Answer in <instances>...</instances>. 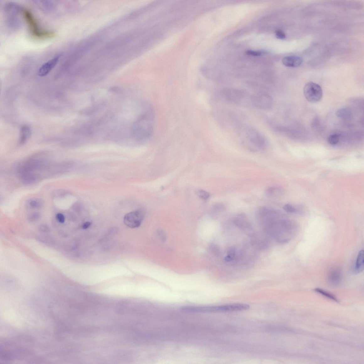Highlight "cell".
Segmentation results:
<instances>
[{
  "label": "cell",
  "instance_id": "1",
  "mask_svg": "<svg viewBox=\"0 0 364 364\" xmlns=\"http://www.w3.org/2000/svg\"><path fill=\"white\" fill-rule=\"evenodd\" d=\"M264 228L267 234L275 237L277 242L281 244L288 243L298 231L295 224L281 218L270 222Z\"/></svg>",
  "mask_w": 364,
  "mask_h": 364
},
{
  "label": "cell",
  "instance_id": "2",
  "mask_svg": "<svg viewBox=\"0 0 364 364\" xmlns=\"http://www.w3.org/2000/svg\"><path fill=\"white\" fill-rule=\"evenodd\" d=\"M154 114L153 109L148 106L142 112L133 125L132 135L138 140L150 138L153 132Z\"/></svg>",
  "mask_w": 364,
  "mask_h": 364
},
{
  "label": "cell",
  "instance_id": "3",
  "mask_svg": "<svg viewBox=\"0 0 364 364\" xmlns=\"http://www.w3.org/2000/svg\"><path fill=\"white\" fill-rule=\"evenodd\" d=\"M22 14L25 20L29 26L33 35L39 39H47L54 36L53 32L45 30L40 27L38 23L30 11L22 9Z\"/></svg>",
  "mask_w": 364,
  "mask_h": 364
},
{
  "label": "cell",
  "instance_id": "4",
  "mask_svg": "<svg viewBox=\"0 0 364 364\" xmlns=\"http://www.w3.org/2000/svg\"><path fill=\"white\" fill-rule=\"evenodd\" d=\"M221 95L225 100L230 103L237 104H243L250 100L248 93L244 90L225 88L221 91Z\"/></svg>",
  "mask_w": 364,
  "mask_h": 364
},
{
  "label": "cell",
  "instance_id": "5",
  "mask_svg": "<svg viewBox=\"0 0 364 364\" xmlns=\"http://www.w3.org/2000/svg\"><path fill=\"white\" fill-rule=\"evenodd\" d=\"M246 137L249 143L256 149L264 150L268 146L266 139L257 130L249 128L246 132Z\"/></svg>",
  "mask_w": 364,
  "mask_h": 364
},
{
  "label": "cell",
  "instance_id": "6",
  "mask_svg": "<svg viewBox=\"0 0 364 364\" xmlns=\"http://www.w3.org/2000/svg\"><path fill=\"white\" fill-rule=\"evenodd\" d=\"M303 93L306 99L311 103H317L322 98V88L319 85L312 82L307 83L305 84Z\"/></svg>",
  "mask_w": 364,
  "mask_h": 364
},
{
  "label": "cell",
  "instance_id": "7",
  "mask_svg": "<svg viewBox=\"0 0 364 364\" xmlns=\"http://www.w3.org/2000/svg\"><path fill=\"white\" fill-rule=\"evenodd\" d=\"M273 103L271 96L265 93L260 92L251 96V105L260 109L265 110L270 109L272 107Z\"/></svg>",
  "mask_w": 364,
  "mask_h": 364
},
{
  "label": "cell",
  "instance_id": "8",
  "mask_svg": "<svg viewBox=\"0 0 364 364\" xmlns=\"http://www.w3.org/2000/svg\"><path fill=\"white\" fill-rule=\"evenodd\" d=\"M143 214L140 210H136L128 213L124 217V224L131 228H135L141 226L144 219Z\"/></svg>",
  "mask_w": 364,
  "mask_h": 364
},
{
  "label": "cell",
  "instance_id": "9",
  "mask_svg": "<svg viewBox=\"0 0 364 364\" xmlns=\"http://www.w3.org/2000/svg\"><path fill=\"white\" fill-rule=\"evenodd\" d=\"M61 55H58L46 62L39 68L38 71V75L41 77L47 75L55 67L61 57Z\"/></svg>",
  "mask_w": 364,
  "mask_h": 364
},
{
  "label": "cell",
  "instance_id": "10",
  "mask_svg": "<svg viewBox=\"0 0 364 364\" xmlns=\"http://www.w3.org/2000/svg\"><path fill=\"white\" fill-rule=\"evenodd\" d=\"M233 222L235 226L244 231H247L249 230L250 231L252 228L249 222L243 214H239L235 217L233 219Z\"/></svg>",
  "mask_w": 364,
  "mask_h": 364
},
{
  "label": "cell",
  "instance_id": "11",
  "mask_svg": "<svg viewBox=\"0 0 364 364\" xmlns=\"http://www.w3.org/2000/svg\"><path fill=\"white\" fill-rule=\"evenodd\" d=\"M342 275L341 270L337 268L332 269L329 273L328 281L332 286L336 287L340 284L342 280Z\"/></svg>",
  "mask_w": 364,
  "mask_h": 364
},
{
  "label": "cell",
  "instance_id": "12",
  "mask_svg": "<svg viewBox=\"0 0 364 364\" xmlns=\"http://www.w3.org/2000/svg\"><path fill=\"white\" fill-rule=\"evenodd\" d=\"M303 62V60L296 56H288L283 59L282 62L284 65L291 67H296L300 66Z\"/></svg>",
  "mask_w": 364,
  "mask_h": 364
},
{
  "label": "cell",
  "instance_id": "13",
  "mask_svg": "<svg viewBox=\"0 0 364 364\" xmlns=\"http://www.w3.org/2000/svg\"><path fill=\"white\" fill-rule=\"evenodd\" d=\"M364 251L362 250L358 254L355 265L354 268L352 269L353 272L356 274H359L363 272L364 270Z\"/></svg>",
  "mask_w": 364,
  "mask_h": 364
},
{
  "label": "cell",
  "instance_id": "14",
  "mask_svg": "<svg viewBox=\"0 0 364 364\" xmlns=\"http://www.w3.org/2000/svg\"><path fill=\"white\" fill-rule=\"evenodd\" d=\"M31 130L27 126H24L21 128L19 143L20 145L25 144L30 138L31 135Z\"/></svg>",
  "mask_w": 364,
  "mask_h": 364
},
{
  "label": "cell",
  "instance_id": "15",
  "mask_svg": "<svg viewBox=\"0 0 364 364\" xmlns=\"http://www.w3.org/2000/svg\"><path fill=\"white\" fill-rule=\"evenodd\" d=\"M104 106V103L96 104L85 110L83 112L85 115H90L100 110Z\"/></svg>",
  "mask_w": 364,
  "mask_h": 364
},
{
  "label": "cell",
  "instance_id": "16",
  "mask_svg": "<svg viewBox=\"0 0 364 364\" xmlns=\"http://www.w3.org/2000/svg\"><path fill=\"white\" fill-rule=\"evenodd\" d=\"M267 196L272 197H277L281 196L282 194V190L280 187H269L266 191Z\"/></svg>",
  "mask_w": 364,
  "mask_h": 364
},
{
  "label": "cell",
  "instance_id": "17",
  "mask_svg": "<svg viewBox=\"0 0 364 364\" xmlns=\"http://www.w3.org/2000/svg\"><path fill=\"white\" fill-rule=\"evenodd\" d=\"M336 114V116L340 118L347 119L350 117L351 112L349 110L346 108H342L337 111Z\"/></svg>",
  "mask_w": 364,
  "mask_h": 364
},
{
  "label": "cell",
  "instance_id": "18",
  "mask_svg": "<svg viewBox=\"0 0 364 364\" xmlns=\"http://www.w3.org/2000/svg\"><path fill=\"white\" fill-rule=\"evenodd\" d=\"M314 291L315 292H316L322 294V295L324 296H325V297H326L333 300H334V301L336 302H338V300L332 294H331L330 293L327 292L322 290V289L318 288H315L314 290Z\"/></svg>",
  "mask_w": 364,
  "mask_h": 364
},
{
  "label": "cell",
  "instance_id": "19",
  "mask_svg": "<svg viewBox=\"0 0 364 364\" xmlns=\"http://www.w3.org/2000/svg\"><path fill=\"white\" fill-rule=\"evenodd\" d=\"M29 207L31 208L40 207L43 205V202L39 199H32L29 202Z\"/></svg>",
  "mask_w": 364,
  "mask_h": 364
},
{
  "label": "cell",
  "instance_id": "20",
  "mask_svg": "<svg viewBox=\"0 0 364 364\" xmlns=\"http://www.w3.org/2000/svg\"><path fill=\"white\" fill-rule=\"evenodd\" d=\"M340 135L339 134H335L330 135L328 138V142L331 145H335L339 142Z\"/></svg>",
  "mask_w": 364,
  "mask_h": 364
},
{
  "label": "cell",
  "instance_id": "21",
  "mask_svg": "<svg viewBox=\"0 0 364 364\" xmlns=\"http://www.w3.org/2000/svg\"><path fill=\"white\" fill-rule=\"evenodd\" d=\"M283 209L286 212L289 213H296L297 211L293 206L290 204H286L283 206Z\"/></svg>",
  "mask_w": 364,
  "mask_h": 364
},
{
  "label": "cell",
  "instance_id": "22",
  "mask_svg": "<svg viewBox=\"0 0 364 364\" xmlns=\"http://www.w3.org/2000/svg\"><path fill=\"white\" fill-rule=\"evenodd\" d=\"M197 194L198 196L201 199L207 200L210 197V195L208 192H206L205 191L202 190H199L197 192Z\"/></svg>",
  "mask_w": 364,
  "mask_h": 364
},
{
  "label": "cell",
  "instance_id": "23",
  "mask_svg": "<svg viewBox=\"0 0 364 364\" xmlns=\"http://www.w3.org/2000/svg\"><path fill=\"white\" fill-rule=\"evenodd\" d=\"M40 217V215L39 213H33L29 215L28 216L29 220L31 221H35Z\"/></svg>",
  "mask_w": 364,
  "mask_h": 364
},
{
  "label": "cell",
  "instance_id": "24",
  "mask_svg": "<svg viewBox=\"0 0 364 364\" xmlns=\"http://www.w3.org/2000/svg\"><path fill=\"white\" fill-rule=\"evenodd\" d=\"M210 249L212 252L215 255H220L221 252L220 249L217 245L212 244L211 245Z\"/></svg>",
  "mask_w": 364,
  "mask_h": 364
},
{
  "label": "cell",
  "instance_id": "25",
  "mask_svg": "<svg viewBox=\"0 0 364 364\" xmlns=\"http://www.w3.org/2000/svg\"><path fill=\"white\" fill-rule=\"evenodd\" d=\"M236 251L234 247H230L228 251V255L231 257L234 260L236 255Z\"/></svg>",
  "mask_w": 364,
  "mask_h": 364
},
{
  "label": "cell",
  "instance_id": "26",
  "mask_svg": "<svg viewBox=\"0 0 364 364\" xmlns=\"http://www.w3.org/2000/svg\"><path fill=\"white\" fill-rule=\"evenodd\" d=\"M276 35L278 39H284L286 37L284 32L281 30H277L275 31Z\"/></svg>",
  "mask_w": 364,
  "mask_h": 364
},
{
  "label": "cell",
  "instance_id": "27",
  "mask_svg": "<svg viewBox=\"0 0 364 364\" xmlns=\"http://www.w3.org/2000/svg\"><path fill=\"white\" fill-rule=\"evenodd\" d=\"M245 54L253 56H259L261 55V53L260 52L257 51L249 50L246 51Z\"/></svg>",
  "mask_w": 364,
  "mask_h": 364
},
{
  "label": "cell",
  "instance_id": "28",
  "mask_svg": "<svg viewBox=\"0 0 364 364\" xmlns=\"http://www.w3.org/2000/svg\"><path fill=\"white\" fill-rule=\"evenodd\" d=\"M39 229L41 232L47 233L50 232V227L46 224H42L39 227Z\"/></svg>",
  "mask_w": 364,
  "mask_h": 364
},
{
  "label": "cell",
  "instance_id": "29",
  "mask_svg": "<svg viewBox=\"0 0 364 364\" xmlns=\"http://www.w3.org/2000/svg\"><path fill=\"white\" fill-rule=\"evenodd\" d=\"M56 218L57 220L61 223H63L65 221V217L62 214L58 213L56 215Z\"/></svg>",
  "mask_w": 364,
  "mask_h": 364
},
{
  "label": "cell",
  "instance_id": "30",
  "mask_svg": "<svg viewBox=\"0 0 364 364\" xmlns=\"http://www.w3.org/2000/svg\"><path fill=\"white\" fill-rule=\"evenodd\" d=\"M158 234L159 238L163 241H165L166 237L164 232H163L162 230H159V231L158 232Z\"/></svg>",
  "mask_w": 364,
  "mask_h": 364
},
{
  "label": "cell",
  "instance_id": "31",
  "mask_svg": "<svg viewBox=\"0 0 364 364\" xmlns=\"http://www.w3.org/2000/svg\"><path fill=\"white\" fill-rule=\"evenodd\" d=\"M110 90L111 92L114 93H120L121 91L120 88L115 87H112L110 88Z\"/></svg>",
  "mask_w": 364,
  "mask_h": 364
},
{
  "label": "cell",
  "instance_id": "32",
  "mask_svg": "<svg viewBox=\"0 0 364 364\" xmlns=\"http://www.w3.org/2000/svg\"><path fill=\"white\" fill-rule=\"evenodd\" d=\"M91 223L89 222H87L83 224L82 226V228L84 229H86L89 227L91 226Z\"/></svg>",
  "mask_w": 364,
  "mask_h": 364
},
{
  "label": "cell",
  "instance_id": "33",
  "mask_svg": "<svg viewBox=\"0 0 364 364\" xmlns=\"http://www.w3.org/2000/svg\"><path fill=\"white\" fill-rule=\"evenodd\" d=\"M224 260L227 262H231L234 259L231 258V257L227 255L225 257Z\"/></svg>",
  "mask_w": 364,
  "mask_h": 364
}]
</instances>
